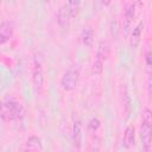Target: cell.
Returning <instances> with one entry per match:
<instances>
[{"label":"cell","instance_id":"1","mask_svg":"<svg viewBox=\"0 0 152 152\" xmlns=\"http://www.w3.org/2000/svg\"><path fill=\"white\" fill-rule=\"evenodd\" d=\"M151 124H152V112L148 107H146L142 110V121H141V127H140L142 152L151 151Z\"/></svg>","mask_w":152,"mask_h":152},{"label":"cell","instance_id":"2","mask_svg":"<svg viewBox=\"0 0 152 152\" xmlns=\"http://www.w3.org/2000/svg\"><path fill=\"white\" fill-rule=\"evenodd\" d=\"M32 82L36 93H40L44 82V71H43V58L40 53H36L32 62Z\"/></svg>","mask_w":152,"mask_h":152},{"label":"cell","instance_id":"3","mask_svg":"<svg viewBox=\"0 0 152 152\" xmlns=\"http://www.w3.org/2000/svg\"><path fill=\"white\" fill-rule=\"evenodd\" d=\"M78 78H80V70L76 66H71L69 68L62 76L61 78V86L64 90L70 91L74 90L78 83Z\"/></svg>","mask_w":152,"mask_h":152},{"label":"cell","instance_id":"4","mask_svg":"<svg viewBox=\"0 0 152 152\" xmlns=\"http://www.w3.org/2000/svg\"><path fill=\"white\" fill-rule=\"evenodd\" d=\"M108 51H109V46L107 42H100L97 45V50H96V56L93 63V72L94 74H101L103 70V64L104 61L108 56Z\"/></svg>","mask_w":152,"mask_h":152},{"label":"cell","instance_id":"5","mask_svg":"<svg viewBox=\"0 0 152 152\" xmlns=\"http://www.w3.org/2000/svg\"><path fill=\"white\" fill-rule=\"evenodd\" d=\"M135 15V2H128L125 7L124 12V21H122V33L125 37H127L131 32L132 23Z\"/></svg>","mask_w":152,"mask_h":152},{"label":"cell","instance_id":"6","mask_svg":"<svg viewBox=\"0 0 152 152\" xmlns=\"http://www.w3.org/2000/svg\"><path fill=\"white\" fill-rule=\"evenodd\" d=\"M5 107H6V110H8L14 119H20L25 115V109L24 107L21 106L20 102L15 101V100H8L6 101L5 103Z\"/></svg>","mask_w":152,"mask_h":152},{"label":"cell","instance_id":"7","mask_svg":"<svg viewBox=\"0 0 152 152\" xmlns=\"http://www.w3.org/2000/svg\"><path fill=\"white\" fill-rule=\"evenodd\" d=\"M14 31V24L11 20L2 21L0 24V45L6 43L13 34Z\"/></svg>","mask_w":152,"mask_h":152},{"label":"cell","instance_id":"8","mask_svg":"<svg viewBox=\"0 0 152 152\" xmlns=\"http://www.w3.org/2000/svg\"><path fill=\"white\" fill-rule=\"evenodd\" d=\"M70 19H71V13H70V10H69V6L66 2H64L59 10H58V13H57V21L58 24L62 26V27H65L69 25L70 23Z\"/></svg>","mask_w":152,"mask_h":152},{"label":"cell","instance_id":"9","mask_svg":"<svg viewBox=\"0 0 152 152\" xmlns=\"http://www.w3.org/2000/svg\"><path fill=\"white\" fill-rule=\"evenodd\" d=\"M71 137H72V142H74L75 147L81 148V145H82V124H81L80 120L74 121Z\"/></svg>","mask_w":152,"mask_h":152},{"label":"cell","instance_id":"10","mask_svg":"<svg viewBox=\"0 0 152 152\" xmlns=\"http://www.w3.org/2000/svg\"><path fill=\"white\" fill-rule=\"evenodd\" d=\"M134 142H135V128L133 125H128L124 132L122 144L126 148H131L134 145Z\"/></svg>","mask_w":152,"mask_h":152},{"label":"cell","instance_id":"11","mask_svg":"<svg viewBox=\"0 0 152 152\" xmlns=\"http://www.w3.org/2000/svg\"><path fill=\"white\" fill-rule=\"evenodd\" d=\"M144 28V23L140 21L132 31H131V36H129V45L132 49H135L139 43H140V38H141V32Z\"/></svg>","mask_w":152,"mask_h":152},{"label":"cell","instance_id":"12","mask_svg":"<svg viewBox=\"0 0 152 152\" xmlns=\"http://www.w3.org/2000/svg\"><path fill=\"white\" fill-rule=\"evenodd\" d=\"M81 40L86 46H90L94 42V31L93 28H84L81 33Z\"/></svg>","mask_w":152,"mask_h":152},{"label":"cell","instance_id":"13","mask_svg":"<svg viewBox=\"0 0 152 152\" xmlns=\"http://www.w3.org/2000/svg\"><path fill=\"white\" fill-rule=\"evenodd\" d=\"M68 6H69V10H70V13H71V18L76 17L78 11H80V6H81V2L78 0H72V1H68L66 2Z\"/></svg>","mask_w":152,"mask_h":152},{"label":"cell","instance_id":"14","mask_svg":"<svg viewBox=\"0 0 152 152\" xmlns=\"http://www.w3.org/2000/svg\"><path fill=\"white\" fill-rule=\"evenodd\" d=\"M27 147L30 148V151H36L38 147H40V139L37 137H30L27 140Z\"/></svg>","mask_w":152,"mask_h":152},{"label":"cell","instance_id":"15","mask_svg":"<svg viewBox=\"0 0 152 152\" xmlns=\"http://www.w3.org/2000/svg\"><path fill=\"white\" fill-rule=\"evenodd\" d=\"M100 126H101V121H100L99 118H95V116L91 118L90 121H89V124H88V128H89L90 132H96Z\"/></svg>","mask_w":152,"mask_h":152},{"label":"cell","instance_id":"16","mask_svg":"<svg viewBox=\"0 0 152 152\" xmlns=\"http://www.w3.org/2000/svg\"><path fill=\"white\" fill-rule=\"evenodd\" d=\"M124 104L126 107V113H127V116H128L129 112H131V99H129V95L127 94L126 89H125V94H124Z\"/></svg>","mask_w":152,"mask_h":152},{"label":"cell","instance_id":"17","mask_svg":"<svg viewBox=\"0 0 152 152\" xmlns=\"http://www.w3.org/2000/svg\"><path fill=\"white\" fill-rule=\"evenodd\" d=\"M145 63H146V69H147V71L150 74V71H151V51L150 50H147V52H146Z\"/></svg>","mask_w":152,"mask_h":152},{"label":"cell","instance_id":"18","mask_svg":"<svg viewBox=\"0 0 152 152\" xmlns=\"http://www.w3.org/2000/svg\"><path fill=\"white\" fill-rule=\"evenodd\" d=\"M2 109H4V103H2L1 101H0V113L2 112Z\"/></svg>","mask_w":152,"mask_h":152},{"label":"cell","instance_id":"19","mask_svg":"<svg viewBox=\"0 0 152 152\" xmlns=\"http://www.w3.org/2000/svg\"><path fill=\"white\" fill-rule=\"evenodd\" d=\"M89 152H97V150H96V148H91Z\"/></svg>","mask_w":152,"mask_h":152},{"label":"cell","instance_id":"20","mask_svg":"<svg viewBox=\"0 0 152 152\" xmlns=\"http://www.w3.org/2000/svg\"><path fill=\"white\" fill-rule=\"evenodd\" d=\"M30 152H36V151H30Z\"/></svg>","mask_w":152,"mask_h":152}]
</instances>
